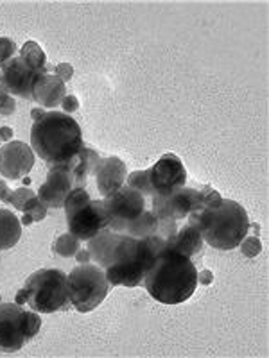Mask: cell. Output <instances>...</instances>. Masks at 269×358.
<instances>
[{"label": "cell", "instance_id": "836d02e7", "mask_svg": "<svg viewBox=\"0 0 269 358\" xmlns=\"http://www.w3.org/2000/svg\"><path fill=\"white\" fill-rule=\"evenodd\" d=\"M74 257H76V260H78L79 265L90 264V260H92V257H90V252H88V249H79V251L76 252Z\"/></svg>", "mask_w": 269, "mask_h": 358}, {"label": "cell", "instance_id": "7a4b0ae2", "mask_svg": "<svg viewBox=\"0 0 269 358\" xmlns=\"http://www.w3.org/2000/svg\"><path fill=\"white\" fill-rule=\"evenodd\" d=\"M83 143L79 124L62 111H45L31 127V147L47 169L57 167L78 156Z\"/></svg>", "mask_w": 269, "mask_h": 358}, {"label": "cell", "instance_id": "d4e9b609", "mask_svg": "<svg viewBox=\"0 0 269 358\" xmlns=\"http://www.w3.org/2000/svg\"><path fill=\"white\" fill-rule=\"evenodd\" d=\"M18 47L11 38H0V66L6 65L9 59L17 57Z\"/></svg>", "mask_w": 269, "mask_h": 358}, {"label": "cell", "instance_id": "277c9868", "mask_svg": "<svg viewBox=\"0 0 269 358\" xmlns=\"http://www.w3.org/2000/svg\"><path fill=\"white\" fill-rule=\"evenodd\" d=\"M15 303L29 306L38 313H54L69 310L70 299L67 292V274L57 268H40L25 280L18 290Z\"/></svg>", "mask_w": 269, "mask_h": 358}, {"label": "cell", "instance_id": "7c38bea8", "mask_svg": "<svg viewBox=\"0 0 269 358\" xmlns=\"http://www.w3.org/2000/svg\"><path fill=\"white\" fill-rule=\"evenodd\" d=\"M34 151L25 142H8L0 147V174L6 179H22L33 171Z\"/></svg>", "mask_w": 269, "mask_h": 358}, {"label": "cell", "instance_id": "d590c367", "mask_svg": "<svg viewBox=\"0 0 269 358\" xmlns=\"http://www.w3.org/2000/svg\"><path fill=\"white\" fill-rule=\"evenodd\" d=\"M43 115H45L43 108H36V110L31 111V117H33V120H38V118L43 117Z\"/></svg>", "mask_w": 269, "mask_h": 358}, {"label": "cell", "instance_id": "9a60e30c", "mask_svg": "<svg viewBox=\"0 0 269 358\" xmlns=\"http://www.w3.org/2000/svg\"><path fill=\"white\" fill-rule=\"evenodd\" d=\"M65 95V83L56 73H41L33 85V101H36L43 110L62 106Z\"/></svg>", "mask_w": 269, "mask_h": 358}, {"label": "cell", "instance_id": "2e32d148", "mask_svg": "<svg viewBox=\"0 0 269 358\" xmlns=\"http://www.w3.org/2000/svg\"><path fill=\"white\" fill-rule=\"evenodd\" d=\"M203 245L205 241L201 233L198 231V228H194L192 224H185L184 228L178 229L174 236H171L167 242H165V249H171V251L179 252L184 257L191 258L192 262L196 258L203 257Z\"/></svg>", "mask_w": 269, "mask_h": 358}, {"label": "cell", "instance_id": "83f0119b", "mask_svg": "<svg viewBox=\"0 0 269 358\" xmlns=\"http://www.w3.org/2000/svg\"><path fill=\"white\" fill-rule=\"evenodd\" d=\"M79 155H81L83 159H85V163H86V167H88L90 174H94V171H95V167H97L99 159H101V156L97 155V151H95V149H92V147L83 145L81 151H79Z\"/></svg>", "mask_w": 269, "mask_h": 358}, {"label": "cell", "instance_id": "8fae6325", "mask_svg": "<svg viewBox=\"0 0 269 358\" xmlns=\"http://www.w3.org/2000/svg\"><path fill=\"white\" fill-rule=\"evenodd\" d=\"M38 76L41 73L27 65L20 56L13 57L6 65L0 66V85L13 97L33 99V85Z\"/></svg>", "mask_w": 269, "mask_h": 358}, {"label": "cell", "instance_id": "1f68e13d", "mask_svg": "<svg viewBox=\"0 0 269 358\" xmlns=\"http://www.w3.org/2000/svg\"><path fill=\"white\" fill-rule=\"evenodd\" d=\"M11 197H13V190L8 187L4 179H0V201L6 204L11 203Z\"/></svg>", "mask_w": 269, "mask_h": 358}, {"label": "cell", "instance_id": "603a6c76", "mask_svg": "<svg viewBox=\"0 0 269 358\" xmlns=\"http://www.w3.org/2000/svg\"><path fill=\"white\" fill-rule=\"evenodd\" d=\"M47 210H49V208L45 206V204L38 199V196H34V197H31L29 201H25V204L22 206L20 212L27 213V215L33 217L34 222H40V220H43L45 217H47Z\"/></svg>", "mask_w": 269, "mask_h": 358}, {"label": "cell", "instance_id": "5b68a950", "mask_svg": "<svg viewBox=\"0 0 269 358\" xmlns=\"http://www.w3.org/2000/svg\"><path fill=\"white\" fill-rule=\"evenodd\" d=\"M67 292L70 305L81 313L94 312L110 292L104 268L95 264H83L67 274Z\"/></svg>", "mask_w": 269, "mask_h": 358}, {"label": "cell", "instance_id": "8992f818", "mask_svg": "<svg viewBox=\"0 0 269 358\" xmlns=\"http://www.w3.org/2000/svg\"><path fill=\"white\" fill-rule=\"evenodd\" d=\"M40 328L38 312L22 308L17 303H0V351H20L25 342L36 337Z\"/></svg>", "mask_w": 269, "mask_h": 358}, {"label": "cell", "instance_id": "9c48e42d", "mask_svg": "<svg viewBox=\"0 0 269 358\" xmlns=\"http://www.w3.org/2000/svg\"><path fill=\"white\" fill-rule=\"evenodd\" d=\"M153 196H169L187 187V171L176 155H163L149 169Z\"/></svg>", "mask_w": 269, "mask_h": 358}, {"label": "cell", "instance_id": "52a82bcc", "mask_svg": "<svg viewBox=\"0 0 269 358\" xmlns=\"http://www.w3.org/2000/svg\"><path fill=\"white\" fill-rule=\"evenodd\" d=\"M108 217V228L117 233H124L127 224L146 210V197L134 188L124 187L102 199Z\"/></svg>", "mask_w": 269, "mask_h": 358}, {"label": "cell", "instance_id": "d6986e66", "mask_svg": "<svg viewBox=\"0 0 269 358\" xmlns=\"http://www.w3.org/2000/svg\"><path fill=\"white\" fill-rule=\"evenodd\" d=\"M18 56H20L27 65H31L34 70H38L40 73H49L47 56H45L43 49H41L36 41H25Z\"/></svg>", "mask_w": 269, "mask_h": 358}, {"label": "cell", "instance_id": "f546056e", "mask_svg": "<svg viewBox=\"0 0 269 358\" xmlns=\"http://www.w3.org/2000/svg\"><path fill=\"white\" fill-rule=\"evenodd\" d=\"M56 76L62 79L63 83H67L69 79H72V76H74L72 65H69V63H60V65L56 66Z\"/></svg>", "mask_w": 269, "mask_h": 358}, {"label": "cell", "instance_id": "30bf717a", "mask_svg": "<svg viewBox=\"0 0 269 358\" xmlns=\"http://www.w3.org/2000/svg\"><path fill=\"white\" fill-rule=\"evenodd\" d=\"M67 228L69 233L78 236L79 241L94 238L99 231L108 228V217L104 212V204L101 199L90 201L86 206H83L78 212L67 215Z\"/></svg>", "mask_w": 269, "mask_h": 358}, {"label": "cell", "instance_id": "ba28073f", "mask_svg": "<svg viewBox=\"0 0 269 358\" xmlns=\"http://www.w3.org/2000/svg\"><path fill=\"white\" fill-rule=\"evenodd\" d=\"M203 210L201 194L196 188L184 187L181 190L169 194V196H153L151 212L160 219L181 220L187 219L192 212Z\"/></svg>", "mask_w": 269, "mask_h": 358}, {"label": "cell", "instance_id": "6da1fadb", "mask_svg": "<svg viewBox=\"0 0 269 358\" xmlns=\"http://www.w3.org/2000/svg\"><path fill=\"white\" fill-rule=\"evenodd\" d=\"M147 294L162 305L188 301L198 287V268L191 258L163 249L144 276Z\"/></svg>", "mask_w": 269, "mask_h": 358}, {"label": "cell", "instance_id": "ac0fdd59", "mask_svg": "<svg viewBox=\"0 0 269 358\" xmlns=\"http://www.w3.org/2000/svg\"><path fill=\"white\" fill-rule=\"evenodd\" d=\"M124 233L133 238H147L158 233V217L151 210H144L137 219L131 220L126 226Z\"/></svg>", "mask_w": 269, "mask_h": 358}, {"label": "cell", "instance_id": "74e56055", "mask_svg": "<svg viewBox=\"0 0 269 358\" xmlns=\"http://www.w3.org/2000/svg\"><path fill=\"white\" fill-rule=\"evenodd\" d=\"M22 181H24V185H31V179H29V178L22 179Z\"/></svg>", "mask_w": 269, "mask_h": 358}, {"label": "cell", "instance_id": "3957f363", "mask_svg": "<svg viewBox=\"0 0 269 358\" xmlns=\"http://www.w3.org/2000/svg\"><path fill=\"white\" fill-rule=\"evenodd\" d=\"M187 222L198 228L208 245L219 251L239 248L251 228L244 206L232 199H221L219 203L192 212Z\"/></svg>", "mask_w": 269, "mask_h": 358}, {"label": "cell", "instance_id": "cb8c5ba5", "mask_svg": "<svg viewBox=\"0 0 269 358\" xmlns=\"http://www.w3.org/2000/svg\"><path fill=\"white\" fill-rule=\"evenodd\" d=\"M241 249H242V255L248 258L253 257H258L262 251V244H261V238L258 235H246L244 241L241 242Z\"/></svg>", "mask_w": 269, "mask_h": 358}, {"label": "cell", "instance_id": "4fadbf2b", "mask_svg": "<svg viewBox=\"0 0 269 358\" xmlns=\"http://www.w3.org/2000/svg\"><path fill=\"white\" fill-rule=\"evenodd\" d=\"M72 188V172H70L69 165L63 163V165L49 169L47 179L41 183L36 196L47 208H63V203H65L67 196H69Z\"/></svg>", "mask_w": 269, "mask_h": 358}, {"label": "cell", "instance_id": "f1b7e54d", "mask_svg": "<svg viewBox=\"0 0 269 358\" xmlns=\"http://www.w3.org/2000/svg\"><path fill=\"white\" fill-rule=\"evenodd\" d=\"M201 194V201H203V208L210 206V204H216L219 203L223 197H221V194L217 190H214L212 187H208V185H205V187H201L200 190Z\"/></svg>", "mask_w": 269, "mask_h": 358}, {"label": "cell", "instance_id": "e575fe53", "mask_svg": "<svg viewBox=\"0 0 269 358\" xmlns=\"http://www.w3.org/2000/svg\"><path fill=\"white\" fill-rule=\"evenodd\" d=\"M13 136V129L11 127L4 126V127H0V140H4V142H9Z\"/></svg>", "mask_w": 269, "mask_h": 358}, {"label": "cell", "instance_id": "d6a6232c", "mask_svg": "<svg viewBox=\"0 0 269 358\" xmlns=\"http://www.w3.org/2000/svg\"><path fill=\"white\" fill-rule=\"evenodd\" d=\"M212 280L214 274L210 271H201V273H198V283H201V285H210Z\"/></svg>", "mask_w": 269, "mask_h": 358}, {"label": "cell", "instance_id": "8d00e7d4", "mask_svg": "<svg viewBox=\"0 0 269 358\" xmlns=\"http://www.w3.org/2000/svg\"><path fill=\"white\" fill-rule=\"evenodd\" d=\"M20 222H24L25 226H31V224H34V220H33V217L27 215V213H24V219H22Z\"/></svg>", "mask_w": 269, "mask_h": 358}, {"label": "cell", "instance_id": "4316f807", "mask_svg": "<svg viewBox=\"0 0 269 358\" xmlns=\"http://www.w3.org/2000/svg\"><path fill=\"white\" fill-rule=\"evenodd\" d=\"M36 196V194H34L33 190H31V188H25V187H22V188H18V190H15L13 192V197H11V206L15 208V210H22V206H24L25 204V201H29L31 199V197H34Z\"/></svg>", "mask_w": 269, "mask_h": 358}, {"label": "cell", "instance_id": "e0dca14e", "mask_svg": "<svg viewBox=\"0 0 269 358\" xmlns=\"http://www.w3.org/2000/svg\"><path fill=\"white\" fill-rule=\"evenodd\" d=\"M22 236V222L11 210L0 208V251H8L18 244Z\"/></svg>", "mask_w": 269, "mask_h": 358}, {"label": "cell", "instance_id": "484cf974", "mask_svg": "<svg viewBox=\"0 0 269 358\" xmlns=\"http://www.w3.org/2000/svg\"><path fill=\"white\" fill-rule=\"evenodd\" d=\"M15 110H17V102H15V97H13V95H9L8 90L0 85V115L8 117V115L15 113Z\"/></svg>", "mask_w": 269, "mask_h": 358}, {"label": "cell", "instance_id": "ffe728a7", "mask_svg": "<svg viewBox=\"0 0 269 358\" xmlns=\"http://www.w3.org/2000/svg\"><path fill=\"white\" fill-rule=\"evenodd\" d=\"M79 249H81V241L78 236H74L72 233H63V235L57 236L53 244V251L63 258L74 257Z\"/></svg>", "mask_w": 269, "mask_h": 358}, {"label": "cell", "instance_id": "5bb4252c", "mask_svg": "<svg viewBox=\"0 0 269 358\" xmlns=\"http://www.w3.org/2000/svg\"><path fill=\"white\" fill-rule=\"evenodd\" d=\"M95 185L102 197L110 196L118 188L126 185L127 169L126 163L117 156H110V158H101L97 163V167L94 171Z\"/></svg>", "mask_w": 269, "mask_h": 358}, {"label": "cell", "instance_id": "f35d334b", "mask_svg": "<svg viewBox=\"0 0 269 358\" xmlns=\"http://www.w3.org/2000/svg\"><path fill=\"white\" fill-rule=\"evenodd\" d=\"M0 303H2V301H0Z\"/></svg>", "mask_w": 269, "mask_h": 358}, {"label": "cell", "instance_id": "44dd1931", "mask_svg": "<svg viewBox=\"0 0 269 358\" xmlns=\"http://www.w3.org/2000/svg\"><path fill=\"white\" fill-rule=\"evenodd\" d=\"M126 185L127 187L134 188L137 192H140L144 197H153L151 181H149V169H146V171L131 172L126 178Z\"/></svg>", "mask_w": 269, "mask_h": 358}, {"label": "cell", "instance_id": "7402d4cb", "mask_svg": "<svg viewBox=\"0 0 269 358\" xmlns=\"http://www.w3.org/2000/svg\"><path fill=\"white\" fill-rule=\"evenodd\" d=\"M90 201H92V197H90V194L86 192V188H72L69 196H67L65 203H63L65 213L70 215V213L78 212L83 206H86Z\"/></svg>", "mask_w": 269, "mask_h": 358}, {"label": "cell", "instance_id": "4dcf8cb0", "mask_svg": "<svg viewBox=\"0 0 269 358\" xmlns=\"http://www.w3.org/2000/svg\"><path fill=\"white\" fill-rule=\"evenodd\" d=\"M62 108L65 110V113H74V111L79 110V101L76 95H65V99H63L62 102Z\"/></svg>", "mask_w": 269, "mask_h": 358}]
</instances>
